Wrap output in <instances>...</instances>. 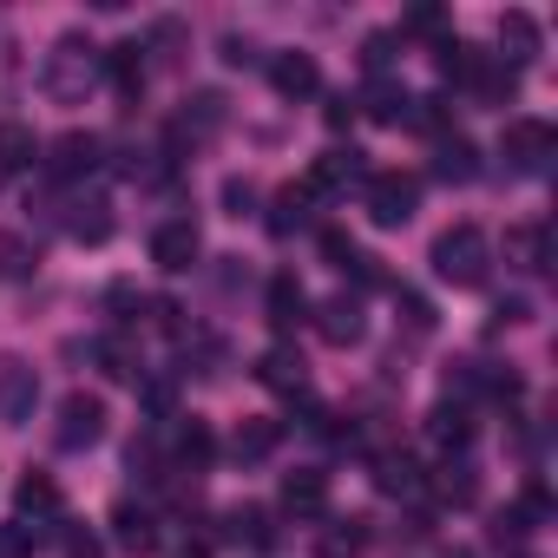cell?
I'll list each match as a JSON object with an SVG mask.
<instances>
[{"label":"cell","instance_id":"35","mask_svg":"<svg viewBox=\"0 0 558 558\" xmlns=\"http://www.w3.org/2000/svg\"><path fill=\"white\" fill-rule=\"evenodd\" d=\"M362 66H368L375 80H388V66H395V40H388V34H368V47H362Z\"/></svg>","mask_w":558,"mask_h":558},{"label":"cell","instance_id":"10","mask_svg":"<svg viewBox=\"0 0 558 558\" xmlns=\"http://www.w3.org/2000/svg\"><path fill=\"white\" fill-rule=\"evenodd\" d=\"M256 381H263L269 395H310V362H303L290 342H276V349L256 362Z\"/></svg>","mask_w":558,"mask_h":558},{"label":"cell","instance_id":"41","mask_svg":"<svg viewBox=\"0 0 558 558\" xmlns=\"http://www.w3.org/2000/svg\"><path fill=\"white\" fill-rule=\"evenodd\" d=\"M349 119H355V106H349V99H329V125H336V132H342V125H349Z\"/></svg>","mask_w":558,"mask_h":558},{"label":"cell","instance_id":"12","mask_svg":"<svg viewBox=\"0 0 558 558\" xmlns=\"http://www.w3.org/2000/svg\"><path fill=\"white\" fill-rule=\"evenodd\" d=\"M355 106H362L375 125H408V119H414V93H408L401 80H368Z\"/></svg>","mask_w":558,"mask_h":558},{"label":"cell","instance_id":"11","mask_svg":"<svg viewBox=\"0 0 558 558\" xmlns=\"http://www.w3.org/2000/svg\"><path fill=\"white\" fill-rule=\"evenodd\" d=\"M283 512H296V519H323V512H329V473H323V466H296V473H283Z\"/></svg>","mask_w":558,"mask_h":558},{"label":"cell","instance_id":"13","mask_svg":"<svg viewBox=\"0 0 558 558\" xmlns=\"http://www.w3.org/2000/svg\"><path fill=\"white\" fill-rule=\"evenodd\" d=\"M263 310H269V329L276 336H290L303 316H310V296H303V283L283 269V276H269V296H263Z\"/></svg>","mask_w":558,"mask_h":558},{"label":"cell","instance_id":"27","mask_svg":"<svg viewBox=\"0 0 558 558\" xmlns=\"http://www.w3.org/2000/svg\"><path fill=\"white\" fill-rule=\"evenodd\" d=\"M375 486L395 493V499H408V493H421V466L408 453H375Z\"/></svg>","mask_w":558,"mask_h":558},{"label":"cell","instance_id":"28","mask_svg":"<svg viewBox=\"0 0 558 558\" xmlns=\"http://www.w3.org/2000/svg\"><path fill=\"white\" fill-rule=\"evenodd\" d=\"M323 256H329L336 269H355L362 283H381V269H375V256H368V250H355V243H349L342 230H323Z\"/></svg>","mask_w":558,"mask_h":558},{"label":"cell","instance_id":"36","mask_svg":"<svg viewBox=\"0 0 558 558\" xmlns=\"http://www.w3.org/2000/svg\"><path fill=\"white\" fill-rule=\"evenodd\" d=\"M401 27H408V34H440V27H447V14H440V8H414Z\"/></svg>","mask_w":558,"mask_h":558},{"label":"cell","instance_id":"24","mask_svg":"<svg viewBox=\"0 0 558 558\" xmlns=\"http://www.w3.org/2000/svg\"><path fill=\"white\" fill-rule=\"evenodd\" d=\"M112 525H119V545H125V551H151V545H158V519H151L145 506H132V499L112 506Z\"/></svg>","mask_w":558,"mask_h":558},{"label":"cell","instance_id":"32","mask_svg":"<svg viewBox=\"0 0 558 558\" xmlns=\"http://www.w3.org/2000/svg\"><path fill=\"white\" fill-rule=\"evenodd\" d=\"M434 493H440V499H453V506H473V493H480V480H473V466H440V480H434Z\"/></svg>","mask_w":558,"mask_h":558},{"label":"cell","instance_id":"18","mask_svg":"<svg viewBox=\"0 0 558 558\" xmlns=\"http://www.w3.org/2000/svg\"><path fill=\"white\" fill-rule=\"evenodd\" d=\"M217 125H223V99H217V93H197V99L184 106V119L171 125V145H184V138H191V145H204Z\"/></svg>","mask_w":558,"mask_h":558},{"label":"cell","instance_id":"31","mask_svg":"<svg viewBox=\"0 0 558 558\" xmlns=\"http://www.w3.org/2000/svg\"><path fill=\"white\" fill-rule=\"evenodd\" d=\"M0 269H8V276H34L40 269V250L21 230H0Z\"/></svg>","mask_w":558,"mask_h":558},{"label":"cell","instance_id":"21","mask_svg":"<svg viewBox=\"0 0 558 558\" xmlns=\"http://www.w3.org/2000/svg\"><path fill=\"white\" fill-rule=\"evenodd\" d=\"M355 178H362V151H323L316 171H310V197H316V191H342V184H355Z\"/></svg>","mask_w":558,"mask_h":558},{"label":"cell","instance_id":"30","mask_svg":"<svg viewBox=\"0 0 558 558\" xmlns=\"http://www.w3.org/2000/svg\"><path fill=\"white\" fill-rule=\"evenodd\" d=\"M93 362H99L112 381H132V375H138V355H132V342H125V336H106V342H93Z\"/></svg>","mask_w":558,"mask_h":558},{"label":"cell","instance_id":"20","mask_svg":"<svg viewBox=\"0 0 558 558\" xmlns=\"http://www.w3.org/2000/svg\"><path fill=\"white\" fill-rule=\"evenodd\" d=\"M34 158H40L34 132H27V125H14V119H0V178H21Z\"/></svg>","mask_w":558,"mask_h":558},{"label":"cell","instance_id":"14","mask_svg":"<svg viewBox=\"0 0 558 558\" xmlns=\"http://www.w3.org/2000/svg\"><path fill=\"white\" fill-rule=\"evenodd\" d=\"M532 60H538V21L512 8V14L499 21V66L519 73V66H532Z\"/></svg>","mask_w":558,"mask_h":558},{"label":"cell","instance_id":"3","mask_svg":"<svg viewBox=\"0 0 558 558\" xmlns=\"http://www.w3.org/2000/svg\"><path fill=\"white\" fill-rule=\"evenodd\" d=\"M362 204H368V217H375L381 230H401V223H414V210H421V184L401 178V171H375L368 191H362Z\"/></svg>","mask_w":558,"mask_h":558},{"label":"cell","instance_id":"1","mask_svg":"<svg viewBox=\"0 0 558 558\" xmlns=\"http://www.w3.org/2000/svg\"><path fill=\"white\" fill-rule=\"evenodd\" d=\"M99 73H106V53L86 34H60L53 53H47V66H40V93L53 106H86V93L99 86Z\"/></svg>","mask_w":558,"mask_h":558},{"label":"cell","instance_id":"2","mask_svg":"<svg viewBox=\"0 0 558 558\" xmlns=\"http://www.w3.org/2000/svg\"><path fill=\"white\" fill-rule=\"evenodd\" d=\"M486 269H493V243H486L480 223H453V230L434 236V276H440V283H453V290H480V283H486Z\"/></svg>","mask_w":558,"mask_h":558},{"label":"cell","instance_id":"38","mask_svg":"<svg viewBox=\"0 0 558 558\" xmlns=\"http://www.w3.org/2000/svg\"><path fill=\"white\" fill-rule=\"evenodd\" d=\"M66 558H99V538L86 525H66Z\"/></svg>","mask_w":558,"mask_h":558},{"label":"cell","instance_id":"33","mask_svg":"<svg viewBox=\"0 0 558 558\" xmlns=\"http://www.w3.org/2000/svg\"><path fill=\"white\" fill-rule=\"evenodd\" d=\"M276 434H283L276 421H250V427H236V453H243V460H256V453H269V447H276Z\"/></svg>","mask_w":558,"mask_h":558},{"label":"cell","instance_id":"40","mask_svg":"<svg viewBox=\"0 0 558 558\" xmlns=\"http://www.w3.org/2000/svg\"><path fill=\"white\" fill-rule=\"evenodd\" d=\"M223 60H230V66H250V60H256V53H250V47H243V40H223Z\"/></svg>","mask_w":558,"mask_h":558},{"label":"cell","instance_id":"15","mask_svg":"<svg viewBox=\"0 0 558 558\" xmlns=\"http://www.w3.org/2000/svg\"><path fill=\"white\" fill-rule=\"evenodd\" d=\"M269 86L283 93V99H310V93L323 86V73H316L310 53H276V60H269Z\"/></svg>","mask_w":558,"mask_h":558},{"label":"cell","instance_id":"7","mask_svg":"<svg viewBox=\"0 0 558 558\" xmlns=\"http://www.w3.org/2000/svg\"><path fill=\"white\" fill-rule=\"evenodd\" d=\"M34 401H40V375L27 362H0V421L27 427L34 421Z\"/></svg>","mask_w":558,"mask_h":558},{"label":"cell","instance_id":"4","mask_svg":"<svg viewBox=\"0 0 558 558\" xmlns=\"http://www.w3.org/2000/svg\"><path fill=\"white\" fill-rule=\"evenodd\" d=\"M551 151H558V138H551L545 119H512L506 138H499V158H506L512 171H525V178H538V171L551 165Z\"/></svg>","mask_w":558,"mask_h":558},{"label":"cell","instance_id":"6","mask_svg":"<svg viewBox=\"0 0 558 558\" xmlns=\"http://www.w3.org/2000/svg\"><path fill=\"white\" fill-rule=\"evenodd\" d=\"M197 256H204V236H197V223H191V217H171V223H158V230H151V263H158L165 276H184Z\"/></svg>","mask_w":558,"mask_h":558},{"label":"cell","instance_id":"23","mask_svg":"<svg viewBox=\"0 0 558 558\" xmlns=\"http://www.w3.org/2000/svg\"><path fill=\"white\" fill-rule=\"evenodd\" d=\"M14 506H21V519H53L60 512V486H53V473H27L21 480V493H14Z\"/></svg>","mask_w":558,"mask_h":558},{"label":"cell","instance_id":"17","mask_svg":"<svg viewBox=\"0 0 558 558\" xmlns=\"http://www.w3.org/2000/svg\"><path fill=\"white\" fill-rule=\"evenodd\" d=\"M106 73H112L119 99H138V93H145V47H138V40H119V47H106Z\"/></svg>","mask_w":558,"mask_h":558},{"label":"cell","instance_id":"29","mask_svg":"<svg viewBox=\"0 0 558 558\" xmlns=\"http://www.w3.org/2000/svg\"><path fill=\"white\" fill-rule=\"evenodd\" d=\"M223 525H230L236 545H269V538H276V525H269L263 506H236V512H223Z\"/></svg>","mask_w":558,"mask_h":558},{"label":"cell","instance_id":"5","mask_svg":"<svg viewBox=\"0 0 558 558\" xmlns=\"http://www.w3.org/2000/svg\"><path fill=\"white\" fill-rule=\"evenodd\" d=\"M53 440H60L66 453H80V447L106 440V401H99V395H86V388H73V395L60 401V427H53Z\"/></svg>","mask_w":558,"mask_h":558},{"label":"cell","instance_id":"39","mask_svg":"<svg viewBox=\"0 0 558 558\" xmlns=\"http://www.w3.org/2000/svg\"><path fill=\"white\" fill-rule=\"evenodd\" d=\"M401 310H408V323H414V329H434V310H427L421 296H408V290H401Z\"/></svg>","mask_w":558,"mask_h":558},{"label":"cell","instance_id":"9","mask_svg":"<svg viewBox=\"0 0 558 558\" xmlns=\"http://www.w3.org/2000/svg\"><path fill=\"white\" fill-rule=\"evenodd\" d=\"M316 336H323L329 349H355V342L368 336V316H362V303H355V296H329V303L316 310Z\"/></svg>","mask_w":558,"mask_h":558},{"label":"cell","instance_id":"42","mask_svg":"<svg viewBox=\"0 0 558 558\" xmlns=\"http://www.w3.org/2000/svg\"><path fill=\"white\" fill-rule=\"evenodd\" d=\"M447 558H473V551H447Z\"/></svg>","mask_w":558,"mask_h":558},{"label":"cell","instance_id":"16","mask_svg":"<svg viewBox=\"0 0 558 558\" xmlns=\"http://www.w3.org/2000/svg\"><path fill=\"white\" fill-rule=\"evenodd\" d=\"M506 263L512 269H545L551 263V230L545 223H512L506 230Z\"/></svg>","mask_w":558,"mask_h":558},{"label":"cell","instance_id":"22","mask_svg":"<svg viewBox=\"0 0 558 558\" xmlns=\"http://www.w3.org/2000/svg\"><path fill=\"white\" fill-rule=\"evenodd\" d=\"M427 434H434V447L460 453V447L473 440V414H466V408H453V401H440V408L427 414Z\"/></svg>","mask_w":558,"mask_h":558},{"label":"cell","instance_id":"34","mask_svg":"<svg viewBox=\"0 0 558 558\" xmlns=\"http://www.w3.org/2000/svg\"><path fill=\"white\" fill-rule=\"evenodd\" d=\"M178 453H184V460H191V466H204V460H210V427H204V421H197V414H191V421H184V434H178Z\"/></svg>","mask_w":558,"mask_h":558},{"label":"cell","instance_id":"37","mask_svg":"<svg viewBox=\"0 0 558 558\" xmlns=\"http://www.w3.org/2000/svg\"><path fill=\"white\" fill-rule=\"evenodd\" d=\"M223 204H230V217H243V210L256 204V191H250V178H230V184H223Z\"/></svg>","mask_w":558,"mask_h":558},{"label":"cell","instance_id":"25","mask_svg":"<svg viewBox=\"0 0 558 558\" xmlns=\"http://www.w3.org/2000/svg\"><path fill=\"white\" fill-rule=\"evenodd\" d=\"M296 223H310V184H283L269 204V236H290Z\"/></svg>","mask_w":558,"mask_h":558},{"label":"cell","instance_id":"8","mask_svg":"<svg viewBox=\"0 0 558 558\" xmlns=\"http://www.w3.org/2000/svg\"><path fill=\"white\" fill-rule=\"evenodd\" d=\"M99 151H106V145H99L93 132H60V138L47 145V171L66 178V184H73V178H93V171H99Z\"/></svg>","mask_w":558,"mask_h":558},{"label":"cell","instance_id":"26","mask_svg":"<svg viewBox=\"0 0 558 558\" xmlns=\"http://www.w3.org/2000/svg\"><path fill=\"white\" fill-rule=\"evenodd\" d=\"M434 171H440L447 184H473V178H480V151H473L466 138H440V151H434Z\"/></svg>","mask_w":558,"mask_h":558},{"label":"cell","instance_id":"19","mask_svg":"<svg viewBox=\"0 0 558 558\" xmlns=\"http://www.w3.org/2000/svg\"><path fill=\"white\" fill-rule=\"evenodd\" d=\"M66 230H73L80 243H106V236H112V204H106V197H73V204H66Z\"/></svg>","mask_w":558,"mask_h":558}]
</instances>
